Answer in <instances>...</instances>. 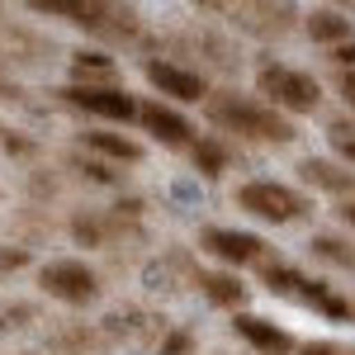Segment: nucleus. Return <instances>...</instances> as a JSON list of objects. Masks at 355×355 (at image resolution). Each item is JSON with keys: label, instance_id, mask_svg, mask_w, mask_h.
Returning <instances> with one entry per match:
<instances>
[{"label": "nucleus", "instance_id": "b1692460", "mask_svg": "<svg viewBox=\"0 0 355 355\" xmlns=\"http://www.w3.org/2000/svg\"><path fill=\"white\" fill-rule=\"evenodd\" d=\"M351 318H355V303H351Z\"/></svg>", "mask_w": 355, "mask_h": 355}, {"label": "nucleus", "instance_id": "f3484780", "mask_svg": "<svg viewBox=\"0 0 355 355\" xmlns=\"http://www.w3.org/2000/svg\"><path fill=\"white\" fill-rule=\"evenodd\" d=\"M327 137H331V147H336V152H341V157L355 166V123L336 119V123H327Z\"/></svg>", "mask_w": 355, "mask_h": 355}, {"label": "nucleus", "instance_id": "9d476101", "mask_svg": "<svg viewBox=\"0 0 355 355\" xmlns=\"http://www.w3.org/2000/svg\"><path fill=\"white\" fill-rule=\"evenodd\" d=\"M299 171H303V180H308V185H318V190H331V194H351L355 190V175H351V171L322 162V157H308Z\"/></svg>", "mask_w": 355, "mask_h": 355}, {"label": "nucleus", "instance_id": "aec40b11", "mask_svg": "<svg viewBox=\"0 0 355 355\" xmlns=\"http://www.w3.org/2000/svg\"><path fill=\"white\" fill-rule=\"evenodd\" d=\"M294 355H341V346H331V341H308V346H299Z\"/></svg>", "mask_w": 355, "mask_h": 355}, {"label": "nucleus", "instance_id": "5701e85b", "mask_svg": "<svg viewBox=\"0 0 355 355\" xmlns=\"http://www.w3.org/2000/svg\"><path fill=\"white\" fill-rule=\"evenodd\" d=\"M336 214H341L346 223H355V199H341V209H336Z\"/></svg>", "mask_w": 355, "mask_h": 355}, {"label": "nucleus", "instance_id": "1a4fd4ad", "mask_svg": "<svg viewBox=\"0 0 355 355\" xmlns=\"http://www.w3.org/2000/svg\"><path fill=\"white\" fill-rule=\"evenodd\" d=\"M137 119H142L152 133L162 137L166 147H185V142H190V133H194L190 119H185V114H175L171 105H142V110H137Z\"/></svg>", "mask_w": 355, "mask_h": 355}, {"label": "nucleus", "instance_id": "ddd939ff", "mask_svg": "<svg viewBox=\"0 0 355 355\" xmlns=\"http://www.w3.org/2000/svg\"><path fill=\"white\" fill-rule=\"evenodd\" d=\"M85 147L105 152L114 162H142V147H137L133 137H119V133H85Z\"/></svg>", "mask_w": 355, "mask_h": 355}, {"label": "nucleus", "instance_id": "4be33fe9", "mask_svg": "<svg viewBox=\"0 0 355 355\" xmlns=\"http://www.w3.org/2000/svg\"><path fill=\"white\" fill-rule=\"evenodd\" d=\"M341 95H346V105H355V71H346V81H341Z\"/></svg>", "mask_w": 355, "mask_h": 355}, {"label": "nucleus", "instance_id": "6e6552de", "mask_svg": "<svg viewBox=\"0 0 355 355\" xmlns=\"http://www.w3.org/2000/svg\"><path fill=\"white\" fill-rule=\"evenodd\" d=\"M232 331H237L242 341H251L261 355H294L299 351L289 331L275 327V322H266V318H256V313H237V318H232Z\"/></svg>", "mask_w": 355, "mask_h": 355}, {"label": "nucleus", "instance_id": "9b49d317", "mask_svg": "<svg viewBox=\"0 0 355 355\" xmlns=\"http://www.w3.org/2000/svg\"><path fill=\"white\" fill-rule=\"evenodd\" d=\"M308 38L341 48V43H351V19H346L341 10H313V15H308Z\"/></svg>", "mask_w": 355, "mask_h": 355}, {"label": "nucleus", "instance_id": "f257e3e1", "mask_svg": "<svg viewBox=\"0 0 355 355\" xmlns=\"http://www.w3.org/2000/svg\"><path fill=\"white\" fill-rule=\"evenodd\" d=\"M204 110L209 119L227 128V133H242V137H256V142H294V123L284 119V114H275L270 105H261V100H251V95H237V90H218V95H209L204 100Z\"/></svg>", "mask_w": 355, "mask_h": 355}, {"label": "nucleus", "instance_id": "f03ea898", "mask_svg": "<svg viewBox=\"0 0 355 355\" xmlns=\"http://www.w3.org/2000/svg\"><path fill=\"white\" fill-rule=\"evenodd\" d=\"M256 85H261V95H270V110L279 114H313L322 105V85L318 76H308V71H294V67H279V62H266L261 71H256Z\"/></svg>", "mask_w": 355, "mask_h": 355}, {"label": "nucleus", "instance_id": "7ed1b4c3", "mask_svg": "<svg viewBox=\"0 0 355 355\" xmlns=\"http://www.w3.org/2000/svg\"><path fill=\"white\" fill-rule=\"evenodd\" d=\"M237 204L266 223H294L308 214V194H299L294 185H279V180H251V185H242Z\"/></svg>", "mask_w": 355, "mask_h": 355}, {"label": "nucleus", "instance_id": "a211bd4d", "mask_svg": "<svg viewBox=\"0 0 355 355\" xmlns=\"http://www.w3.org/2000/svg\"><path fill=\"white\" fill-rule=\"evenodd\" d=\"M110 67H114V62L105 53H76V71H81V76H85V71H110Z\"/></svg>", "mask_w": 355, "mask_h": 355}, {"label": "nucleus", "instance_id": "39448f33", "mask_svg": "<svg viewBox=\"0 0 355 355\" xmlns=\"http://www.w3.org/2000/svg\"><path fill=\"white\" fill-rule=\"evenodd\" d=\"M71 105H81L85 114H100V119H119V123H128V119H137V105L128 90H119V85H67L62 90Z\"/></svg>", "mask_w": 355, "mask_h": 355}, {"label": "nucleus", "instance_id": "2eb2a0df", "mask_svg": "<svg viewBox=\"0 0 355 355\" xmlns=\"http://www.w3.org/2000/svg\"><path fill=\"white\" fill-rule=\"evenodd\" d=\"M194 166H199L204 175H223V171H227V147L214 142V137H204V142L194 147Z\"/></svg>", "mask_w": 355, "mask_h": 355}, {"label": "nucleus", "instance_id": "dca6fc26", "mask_svg": "<svg viewBox=\"0 0 355 355\" xmlns=\"http://www.w3.org/2000/svg\"><path fill=\"white\" fill-rule=\"evenodd\" d=\"M266 284H270V294H303V279L294 266H266Z\"/></svg>", "mask_w": 355, "mask_h": 355}, {"label": "nucleus", "instance_id": "423d86ee", "mask_svg": "<svg viewBox=\"0 0 355 355\" xmlns=\"http://www.w3.org/2000/svg\"><path fill=\"white\" fill-rule=\"evenodd\" d=\"M147 81L157 85L162 95L180 100V105H199V100L214 95L209 81H204L199 71H185V67H175V62H147Z\"/></svg>", "mask_w": 355, "mask_h": 355}, {"label": "nucleus", "instance_id": "6ab92c4d", "mask_svg": "<svg viewBox=\"0 0 355 355\" xmlns=\"http://www.w3.org/2000/svg\"><path fill=\"white\" fill-rule=\"evenodd\" d=\"M331 62L346 67V71H355V38H351V43H341V48H331Z\"/></svg>", "mask_w": 355, "mask_h": 355}, {"label": "nucleus", "instance_id": "4468645a", "mask_svg": "<svg viewBox=\"0 0 355 355\" xmlns=\"http://www.w3.org/2000/svg\"><path fill=\"white\" fill-rule=\"evenodd\" d=\"M313 256H322V261H331V266H341V270H355V251L351 242H341V237H313Z\"/></svg>", "mask_w": 355, "mask_h": 355}, {"label": "nucleus", "instance_id": "20e7f679", "mask_svg": "<svg viewBox=\"0 0 355 355\" xmlns=\"http://www.w3.org/2000/svg\"><path fill=\"white\" fill-rule=\"evenodd\" d=\"M38 279H43V289L62 303H95L100 299V275L90 270L85 261H48Z\"/></svg>", "mask_w": 355, "mask_h": 355}, {"label": "nucleus", "instance_id": "412c9836", "mask_svg": "<svg viewBox=\"0 0 355 355\" xmlns=\"http://www.w3.org/2000/svg\"><path fill=\"white\" fill-rule=\"evenodd\" d=\"M185 351H190V336H185V331H180V336H171V341L162 346V355H185Z\"/></svg>", "mask_w": 355, "mask_h": 355}, {"label": "nucleus", "instance_id": "0eeeda50", "mask_svg": "<svg viewBox=\"0 0 355 355\" xmlns=\"http://www.w3.org/2000/svg\"><path fill=\"white\" fill-rule=\"evenodd\" d=\"M204 251L227 261V266H251V261L266 256V242L256 232H237V227H209L204 232Z\"/></svg>", "mask_w": 355, "mask_h": 355}, {"label": "nucleus", "instance_id": "f8f14e48", "mask_svg": "<svg viewBox=\"0 0 355 355\" xmlns=\"http://www.w3.org/2000/svg\"><path fill=\"white\" fill-rule=\"evenodd\" d=\"M199 289H204V299L209 303H223V308H237V303L246 299V289H242V279L237 275H199Z\"/></svg>", "mask_w": 355, "mask_h": 355}]
</instances>
